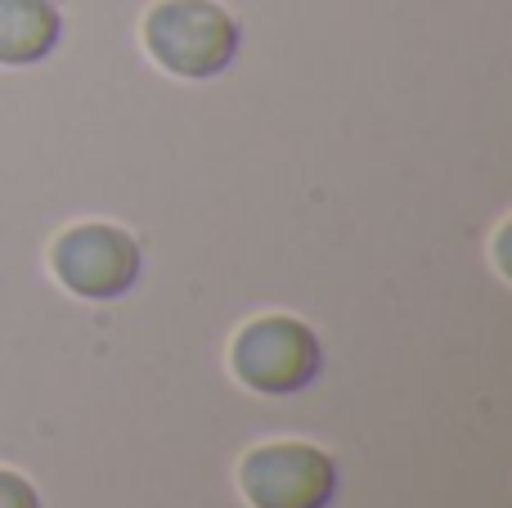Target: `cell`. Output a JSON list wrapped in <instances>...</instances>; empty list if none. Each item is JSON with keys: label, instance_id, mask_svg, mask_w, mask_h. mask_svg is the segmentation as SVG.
I'll return each instance as SVG.
<instances>
[{"label": "cell", "instance_id": "obj_4", "mask_svg": "<svg viewBox=\"0 0 512 508\" xmlns=\"http://www.w3.org/2000/svg\"><path fill=\"white\" fill-rule=\"evenodd\" d=\"M54 275L90 302L122 297L140 279V243L117 225H72L54 243Z\"/></svg>", "mask_w": 512, "mask_h": 508}, {"label": "cell", "instance_id": "obj_2", "mask_svg": "<svg viewBox=\"0 0 512 508\" xmlns=\"http://www.w3.org/2000/svg\"><path fill=\"white\" fill-rule=\"evenodd\" d=\"M324 351L319 338L292 315H265L252 320L248 329L234 338V374L265 396H288L315 383Z\"/></svg>", "mask_w": 512, "mask_h": 508}, {"label": "cell", "instance_id": "obj_6", "mask_svg": "<svg viewBox=\"0 0 512 508\" xmlns=\"http://www.w3.org/2000/svg\"><path fill=\"white\" fill-rule=\"evenodd\" d=\"M0 508H41V495L32 491V482L18 473L0 468Z\"/></svg>", "mask_w": 512, "mask_h": 508}, {"label": "cell", "instance_id": "obj_5", "mask_svg": "<svg viewBox=\"0 0 512 508\" xmlns=\"http://www.w3.org/2000/svg\"><path fill=\"white\" fill-rule=\"evenodd\" d=\"M59 9L50 0H0V63H41L59 45Z\"/></svg>", "mask_w": 512, "mask_h": 508}, {"label": "cell", "instance_id": "obj_1", "mask_svg": "<svg viewBox=\"0 0 512 508\" xmlns=\"http://www.w3.org/2000/svg\"><path fill=\"white\" fill-rule=\"evenodd\" d=\"M144 41L176 77H216L239 54V23L216 0H162L144 23Z\"/></svg>", "mask_w": 512, "mask_h": 508}, {"label": "cell", "instance_id": "obj_3", "mask_svg": "<svg viewBox=\"0 0 512 508\" xmlns=\"http://www.w3.org/2000/svg\"><path fill=\"white\" fill-rule=\"evenodd\" d=\"M239 482L256 508H328L337 495V468L319 446L274 441L243 459Z\"/></svg>", "mask_w": 512, "mask_h": 508}]
</instances>
